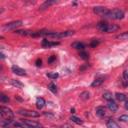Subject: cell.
Returning <instances> with one entry per match:
<instances>
[{
  "label": "cell",
  "mask_w": 128,
  "mask_h": 128,
  "mask_svg": "<svg viewBox=\"0 0 128 128\" xmlns=\"http://www.w3.org/2000/svg\"><path fill=\"white\" fill-rule=\"evenodd\" d=\"M125 17V13L120 9H115L109 11L106 18L115 20H121Z\"/></svg>",
  "instance_id": "obj_1"
},
{
  "label": "cell",
  "mask_w": 128,
  "mask_h": 128,
  "mask_svg": "<svg viewBox=\"0 0 128 128\" xmlns=\"http://www.w3.org/2000/svg\"><path fill=\"white\" fill-rule=\"evenodd\" d=\"M75 34L74 31H67L61 32V33H53V32H48L46 36L54 38H62L71 37Z\"/></svg>",
  "instance_id": "obj_2"
},
{
  "label": "cell",
  "mask_w": 128,
  "mask_h": 128,
  "mask_svg": "<svg viewBox=\"0 0 128 128\" xmlns=\"http://www.w3.org/2000/svg\"><path fill=\"white\" fill-rule=\"evenodd\" d=\"M23 24V22L22 21L19 20L17 21H14L8 24H7L1 27V30L4 31H8L11 30L12 29H15L16 28L19 27L21 26Z\"/></svg>",
  "instance_id": "obj_3"
},
{
  "label": "cell",
  "mask_w": 128,
  "mask_h": 128,
  "mask_svg": "<svg viewBox=\"0 0 128 128\" xmlns=\"http://www.w3.org/2000/svg\"><path fill=\"white\" fill-rule=\"evenodd\" d=\"M17 113L19 115L24 116L25 117H32V118H39L40 115L37 112L31 110H20L17 112Z\"/></svg>",
  "instance_id": "obj_4"
},
{
  "label": "cell",
  "mask_w": 128,
  "mask_h": 128,
  "mask_svg": "<svg viewBox=\"0 0 128 128\" xmlns=\"http://www.w3.org/2000/svg\"><path fill=\"white\" fill-rule=\"evenodd\" d=\"M109 11V10H108L107 8L102 6H97L94 8V13L101 17L106 18L107 14Z\"/></svg>",
  "instance_id": "obj_5"
},
{
  "label": "cell",
  "mask_w": 128,
  "mask_h": 128,
  "mask_svg": "<svg viewBox=\"0 0 128 128\" xmlns=\"http://www.w3.org/2000/svg\"><path fill=\"white\" fill-rule=\"evenodd\" d=\"M21 120L30 128H42L43 126L39 123L35 121H32L30 120H27L25 119H21Z\"/></svg>",
  "instance_id": "obj_6"
},
{
  "label": "cell",
  "mask_w": 128,
  "mask_h": 128,
  "mask_svg": "<svg viewBox=\"0 0 128 128\" xmlns=\"http://www.w3.org/2000/svg\"><path fill=\"white\" fill-rule=\"evenodd\" d=\"M58 2V1H54V0H51V1H47L45 2H44L43 4H42L39 6L38 10L39 11H43L47 9L50 6L57 4Z\"/></svg>",
  "instance_id": "obj_7"
},
{
  "label": "cell",
  "mask_w": 128,
  "mask_h": 128,
  "mask_svg": "<svg viewBox=\"0 0 128 128\" xmlns=\"http://www.w3.org/2000/svg\"><path fill=\"white\" fill-rule=\"evenodd\" d=\"M61 43L59 42H49L46 38H45L43 40L41 45L42 47L44 48H48L53 46H58Z\"/></svg>",
  "instance_id": "obj_8"
},
{
  "label": "cell",
  "mask_w": 128,
  "mask_h": 128,
  "mask_svg": "<svg viewBox=\"0 0 128 128\" xmlns=\"http://www.w3.org/2000/svg\"><path fill=\"white\" fill-rule=\"evenodd\" d=\"M12 71L15 74L18 76H24L27 75V72L24 69L16 65L13 66Z\"/></svg>",
  "instance_id": "obj_9"
},
{
  "label": "cell",
  "mask_w": 128,
  "mask_h": 128,
  "mask_svg": "<svg viewBox=\"0 0 128 128\" xmlns=\"http://www.w3.org/2000/svg\"><path fill=\"white\" fill-rule=\"evenodd\" d=\"M120 29L119 26L117 25H108L105 30L104 31V33H114V32L118 31Z\"/></svg>",
  "instance_id": "obj_10"
},
{
  "label": "cell",
  "mask_w": 128,
  "mask_h": 128,
  "mask_svg": "<svg viewBox=\"0 0 128 128\" xmlns=\"http://www.w3.org/2000/svg\"><path fill=\"white\" fill-rule=\"evenodd\" d=\"M107 107L111 112H115L117 111L119 109L118 105L115 103V102L113 99L108 101L107 103Z\"/></svg>",
  "instance_id": "obj_11"
},
{
  "label": "cell",
  "mask_w": 128,
  "mask_h": 128,
  "mask_svg": "<svg viewBox=\"0 0 128 128\" xmlns=\"http://www.w3.org/2000/svg\"><path fill=\"white\" fill-rule=\"evenodd\" d=\"M0 109H1V112H2L4 114V115L5 114L10 118L14 117V113L8 107H7L6 106H1V107H0Z\"/></svg>",
  "instance_id": "obj_12"
},
{
  "label": "cell",
  "mask_w": 128,
  "mask_h": 128,
  "mask_svg": "<svg viewBox=\"0 0 128 128\" xmlns=\"http://www.w3.org/2000/svg\"><path fill=\"white\" fill-rule=\"evenodd\" d=\"M108 25H109V24L107 21H104V20H102L98 23L97 28V29L99 31L104 32V30H105V29L106 28V27H107V26Z\"/></svg>",
  "instance_id": "obj_13"
},
{
  "label": "cell",
  "mask_w": 128,
  "mask_h": 128,
  "mask_svg": "<svg viewBox=\"0 0 128 128\" xmlns=\"http://www.w3.org/2000/svg\"><path fill=\"white\" fill-rule=\"evenodd\" d=\"M14 33L23 35V36H28V35L31 36L32 33H33V32L30 30H17L14 31Z\"/></svg>",
  "instance_id": "obj_14"
},
{
  "label": "cell",
  "mask_w": 128,
  "mask_h": 128,
  "mask_svg": "<svg viewBox=\"0 0 128 128\" xmlns=\"http://www.w3.org/2000/svg\"><path fill=\"white\" fill-rule=\"evenodd\" d=\"M105 81V78L101 77V78H99L95 80L91 84V87H94V88H96V87H98L99 86H100Z\"/></svg>",
  "instance_id": "obj_15"
},
{
  "label": "cell",
  "mask_w": 128,
  "mask_h": 128,
  "mask_svg": "<svg viewBox=\"0 0 128 128\" xmlns=\"http://www.w3.org/2000/svg\"><path fill=\"white\" fill-rule=\"evenodd\" d=\"M71 46L73 48L80 50H83L86 48V45L84 43L80 42H75L72 43Z\"/></svg>",
  "instance_id": "obj_16"
},
{
  "label": "cell",
  "mask_w": 128,
  "mask_h": 128,
  "mask_svg": "<svg viewBox=\"0 0 128 128\" xmlns=\"http://www.w3.org/2000/svg\"><path fill=\"white\" fill-rule=\"evenodd\" d=\"M47 33H48V32H46L45 30L41 31L40 32H36V33H33L31 35V37L33 38H39L43 36H46Z\"/></svg>",
  "instance_id": "obj_17"
},
{
  "label": "cell",
  "mask_w": 128,
  "mask_h": 128,
  "mask_svg": "<svg viewBox=\"0 0 128 128\" xmlns=\"http://www.w3.org/2000/svg\"><path fill=\"white\" fill-rule=\"evenodd\" d=\"M36 107L38 109H41L45 105L46 102L42 98H38L36 100Z\"/></svg>",
  "instance_id": "obj_18"
},
{
  "label": "cell",
  "mask_w": 128,
  "mask_h": 128,
  "mask_svg": "<svg viewBox=\"0 0 128 128\" xmlns=\"http://www.w3.org/2000/svg\"><path fill=\"white\" fill-rule=\"evenodd\" d=\"M9 83L14 87L18 88H22L24 87V85L22 83L17 80H11L9 81Z\"/></svg>",
  "instance_id": "obj_19"
},
{
  "label": "cell",
  "mask_w": 128,
  "mask_h": 128,
  "mask_svg": "<svg viewBox=\"0 0 128 128\" xmlns=\"http://www.w3.org/2000/svg\"><path fill=\"white\" fill-rule=\"evenodd\" d=\"M107 127L111 128H119L120 126L118 124L113 120H109L106 123Z\"/></svg>",
  "instance_id": "obj_20"
},
{
  "label": "cell",
  "mask_w": 128,
  "mask_h": 128,
  "mask_svg": "<svg viewBox=\"0 0 128 128\" xmlns=\"http://www.w3.org/2000/svg\"><path fill=\"white\" fill-rule=\"evenodd\" d=\"M80 97L83 101H88L90 99V93L88 91H84L80 94Z\"/></svg>",
  "instance_id": "obj_21"
},
{
  "label": "cell",
  "mask_w": 128,
  "mask_h": 128,
  "mask_svg": "<svg viewBox=\"0 0 128 128\" xmlns=\"http://www.w3.org/2000/svg\"><path fill=\"white\" fill-rule=\"evenodd\" d=\"M116 98L119 101L124 102L127 99V96L124 94L117 93L116 94Z\"/></svg>",
  "instance_id": "obj_22"
},
{
  "label": "cell",
  "mask_w": 128,
  "mask_h": 128,
  "mask_svg": "<svg viewBox=\"0 0 128 128\" xmlns=\"http://www.w3.org/2000/svg\"><path fill=\"white\" fill-rule=\"evenodd\" d=\"M78 55L84 60H88L90 58V54L87 52H80L78 53Z\"/></svg>",
  "instance_id": "obj_23"
},
{
  "label": "cell",
  "mask_w": 128,
  "mask_h": 128,
  "mask_svg": "<svg viewBox=\"0 0 128 128\" xmlns=\"http://www.w3.org/2000/svg\"><path fill=\"white\" fill-rule=\"evenodd\" d=\"M70 120L71 121H72V122H74L75 123H76V124L78 125H82L83 124V121L81 120L80 119H79V118L74 116H72L70 118Z\"/></svg>",
  "instance_id": "obj_24"
},
{
  "label": "cell",
  "mask_w": 128,
  "mask_h": 128,
  "mask_svg": "<svg viewBox=\"0 0 128 128\" xmlns=\"http://www.w3.org/2000/svg\"><path fill=\"white\" fill-rule=\"evenodd\" d=\"M0 101L3 103H8L10 102V99L5 94H1V95H0Z\"/></svg>",
  "instance_id": "obj_25"
},
{
  "label": "cell",
  "mask_w": 128,
  "mask_h": 128,
  "mask_svg": "<svg viewBox=\"0 0 128 128\" xmlns=\"http://www.w3.org/2000/svg\"><path fill=\"white\" fill-rule=\"evenodd\" d=\"M48 89L53 93L56 94L57 93V89L54 83H51L48 86Z\"/></svg>",
  "instance_id": "obj_26"
},
{
  "label": "cell",
  "mask_w": 128,
  "mask_h": 128,
  "mask_svg": "<svg viewBox=\"0 0 128 128\" xmlns=\"http://www.w3.org/2000/svg\"><path fill=\"white\" fill-rule=\"evenodd\" d=\"M46 75L48 78L52 79H56L59 77V74L58 73H49Z\"/></svg>",
  "instance_id": "obj_27"
},
{
  "label": "cell",
  "mask_w": 128,
  "mask_h": 128,
  "mask_svg": "<svg viewBox=\"0 0 128 128\" xmlns=\"http://www.w3.org/2000/svg\"><path fill=\"white\" fill-rule=\"evenodd\" d=\"M128 38V32H126L125 33H123L117 36V38L120 40H126V39H127Z\"/></svg>",
  "instance_id": "obj_28"
},
{
  "label": "cell",
  "mask_w": 128,
  "mask_h": 128,
  "mask_svg": "<svg viewBox=\"0 0 128 128\" xmlns=\"http://www.w3.org/2000/svg\"><path fill=\"white\" fill-rule=\"evenodd\" d=\"M100 44V42L98 40H95L91 42L90 44V47L91 48H95L96 47H97Z\"/></svg>",
  "instance_id": "obj_29"
},
{
  "label": "cell",
  "mask_w": 128,
  "mask_h": 128,
  "mask_svg": "<svg viewBox=\"0 0 128 128\" xmlns=\"http://www.w3.org/2000/svg\"><path fill=\"white\" fill-rule=\"evenodd\" d=\"M103 97L104 99H105V100H107L108 101L112 99V94L110 93H106L105 94H103Z\"/></svg>",
  "instance_id": "obj_30"
},
{
  "label": "cell",
  "mask_w": 128,
  "mask_h": 128,
  "mask_svg": "<svg viewBox=\"0 0 128 128\" xmlns=\"http://www.w3.org/2000/svg\"><path fill=\"white\" fill-rule=\"evenodd\" d=\"M14 126L15 127H21V128H30L26 124H22L19 122H16L14 124Z\"/></svg>",
  "instance_id": "obj_31"
},
{
  "label": "cell",
  "mask_w": 128,
  "mask_h": 128,
  "mask_svg": "<svg viewBox=\"0 0 128 128\" xmlns=\"http://www.w3.org/2000/svg\"><path fill=\"white\" fill-rule=\"evenodd\" d=\"M96 114L100 117H104L105 115V112L104 111H103V110L101 109H99L97 111V112H96Z\"/></svg>",
  "instance_id": "obj_32"
},
{
  "label": "cell",
  "mask_w": 128,
  "mask_h": 128,
  "mask_svg": "<svg viewBox=\"0 0 128 128\" xmlns=\"http://www.w3.org/2000/svg\"><path fill=\"white\" fill-rule=\"evenodd\" d=\"M56 60V56L55 55L51 56L48 60V63L50 64L53 63Z\"/></svg>",
  "instance_id": "obj_33"
},
{
  "label": "cell",
  "mask_w": 128,
  "mask_h": 128,
  "mask_svg": "<svg viewBox=\"0 0 128 128\" xmlns=\"http://www.w3.org/2000/svg\"><path fill=\"white\" fill-rule=\"evenodd\" d=\"M119 120L121 121L125 122H128V116L127 115H124L121 116L119 118Z\"/></svg>",
  "instance_id": "obj_34"
},
{
  "label": "cell",
  "mask_w": 128,
  "mask_h": 128,
  "mask_svg": "<svg viewBox=\"0 0 128 128\" xmlns=\"http://www.w3.org/2000/svg\"><path fill=\"white\" fill-rule=\"evenodd\" d=\"M43 114L45 115L46 117L50 118H54V115L49 112H44Z\"/></svg>",
  "instance_id": "obj_35"
},
{
  "label": "cell",
  "mask_w": 128,
  "mask_h": 128,
  "mask_svg": "<svg viewBox=\"0 0 128 128\" xmlns=\"http://www.w3.org/2000/svg\"><path fill=\"white\" fill-rule=\"evenodd\" d=\"M89 64H88V65H83L82 66H81L80 67V71L81 72H84L85 71V70H86L88 68H89Z\"/></svg>",
  "instance_id": "obj_36"
},
{
  "label": "cell",
  "mask_w": 128,
  "mask_h": 128,
  "mask_svg": "<svg viewBox=\"0 0 128 128\" xmlns=\"http://www.w3.org/2000/svg\"><path fill=\"white\" fill-rule=\"evenodd\" d=\"M123 76L124 80H126V81L128 80V71L127 70L124 71L123 74Z\"/></svg>",
  "instance_id": "obj_37"
},
{
  "label": "cell",
  "mask_w": 128,
  "mask_h": 128,
  "mask_svg": "<svg viewBox=\"0 0 128 128\" xmlns=\"http://www.w3.org/2000/svg\"><path fill=\"white\" fill-rule=\"evenodd\" d=\"M42 60L41 59H37L36 62V65L38 67H40L42 66Z\"/></svg>",
  "instance_id": "obj_38"
},
{
  "label": "cell",
  "mask_w": 128,
  "mask_h": 128,
  "mask_svg": "<svg viewBox=\"0 0 128 128\" xmlns=\"http://www.w3.org/2000/svg\"><path fill=\"white\" fill-rule=\"evenodd\" d=\"M15 98L16 99V100H17L18 101H19L20 103H22L23 102V100L22 99V98L21 97H20L19 96H15Z\"/></svg>",
  "instance_id": "obj_39"
},
{
  "label": "cell",
  "mask_w": 128,
  "mask_h": 128,
  "mask_svg": "<svg viewBox=\"0 0 128 128\" xmlns=\"http://www.w3.org/2000/svg\"><path fill=\"white\" fill-rule=\"evenodd\" d=\"M62 127H63V128H73V127L72 126H71V125L70 124H64Z\"/></svg>",
  "instance_id": "obj_40"
},
{
  "label": "cell",
  "mask_w": 128,
  "mask_h": 128,
  "mask_svg": "<svg viewBox=\"0 0 128 128\" xmlns=\"http://www.w3.org/2000/svg\"><path fill=\"white\" fill-rule=\"evenodd\" d=\"M0 58L1 60H5V56L4 54H3L2 53H1V55H0Z\"/></svg>",
  "instance_id": "obj_41"
},
{
  "label": "cell",
  "mask_w": 128,
  "mask_h": 128,
  "mask_svg": "<svg viewBox=\"0 0 128 128\" xmlns=\"http://www.w3.org/2000/svg\"><path fill=\"white\" fill-rule=\"evenodd\" d=\"M70 112L72 114H74L76 112V110H75V109L74 108H72L71 109V110H70Z\"/></svg>",
  "instance_id": "obj_42"
},
{
  "label": "cell",
  "mask_w": 128,
  "mask_h": 128,
  "mask_svg": "<svg viewBox=\"0 0 128 128\" xmlns=\"http://www.w3.org/2000/svg\"><path fill=\"white\" fill-rule=\"evenodd\" d=\"M125 108L126 109V110H128V101H126V102L125 103Z\"/></svg>",
  "instance_id": "obj_43"
},
{
  "label": "cell",
  "mask_w": 128,
  "mask_h": 128,
  "mask_svg": "<svg viewBox=\"0 0 128 128\" xmlns=\"http://www.w3.org/2000/svg\"><path fill=\"white\" fill-rule=\"evenodd\" d=\"M4 8H0V12H1V13H1V14H2L4 11Z\"/></svg>",
  "instance_id": "obj_44"
},
{
  "label": "cell",
  "mask_w": 128,
  "mask_h": 128,
  "mask_svg": "<svg viewBox=\"0 0 128 128\" xmlns=\"http://www.w3.org/2000/svg\"><path fill=\"white\" fill-rule=\"evenodd\" d=\"M77 4H78L77 3V2H75V3H73V6H77Z\"/></svg>",
  "instance_id": "obj_45"
}]
</instances>
